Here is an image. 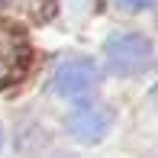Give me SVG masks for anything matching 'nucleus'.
Masks as SVG:
<instances>
[{"label":"nucleus","instance_id":"nucleus-1","mask_svg":"<svg viewBox=\"0 0 158 158\" xmlns=\"http://www.w3.org/2000/svg\"><path fill=\"white\" fill-rule=\"evenodd\" d=\"M106 64L116 74H142L152 64V42L139 32H119L103 48Z\"/></svg>","mask_w":158,"mask_h":158},{"label":"nucleus","instance_id":"nucleus-2","mask_svg":"<svg viewBox=\"0 0 158 158\" xmlns=\"http://www.w3.org/2000/svg\"><path fill=\"white\" fill-rule=\"evenodd\" d=\"M52 87L55 94L64 100H87L97 87V68L87 58H77V55H68L55 64L52 74Z\"/></svg>","mask_w":158,"mask_h":158},{"label":"nucleus","instance_id":"nucleus-3","mask_svg":"<svg viewBox=\"0 0 158 158\" xmlns=\"http://www.w3.org/2000/svg\"><path fill=\"white\" fill-rule=\"evenodd\" d=\"M110 119H113L110 110H103L97 103H81L68 116V132L77 142H100L106 135V129H110Z\"/></svg>","mask_w":158,"mask_h":158},{"label":"nucleus","instance_id":"nucleus-4","mask_svg":"<svg viewBox=\"0 0 158 158\" xmlns=\"http://www.w3.org/2000/svg\"><path fill=\"white\" fill-rule=\"evenodd\" d=\"M26 64V45L19 35H13L10 29H0V84H10L23 74Z\"/></svg>","mask_w":158,"mask_h":158},{"label":"nucleus","instance_id":"nucleus-5","mask_svg":"<svg viewBox=\"0 0 158 158\" xmlns=\"http://www.w3.org/2000/svg\"><path fill=\"white\" fill-rule=\"evenodd\" d=\"M48 0H0V13H23V16H32V13H42Z\"/></svg>","mask_w":158,"mask_h":158},{"label":"nucleus","instance_id":"nucleus-6","mask_svg":"<svg viewBox=\"0 0 158 158\" xmlns=\"http://www.w3.org/2000/svg\"><path fill=\"white\" fill-rule=\"evenodd\" d=\"M116 3H119V6H126V10H148L155 0H116Z\"/></svg>","mask_w":158,"mask_h":158},{"label":"nucleus","instance_id":"nucleus-7","mask_svg":"<svg viewBox=\"0 0 158 158\" xmlns=\"http://www.w3.org/2000/svg\"><path fill=\"white\" fill-rule=\"evenodd\" d=\"M0 145H3V132H0Z\"/></svg>","mask_w":158,"mask_h":158}]
</instances>
